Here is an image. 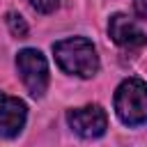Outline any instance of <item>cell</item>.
I'll list each match as a JSON object with an SVG mask.
<instances>
[{
    "mask_svg": "<svg viewBox=\"0 0 147 147\" xmlns=\"http://www.w3.org/2000/svg\"><path fill=\"white\" fill-rule=\"evenodd\" d=\"M55 62L62 71L78 76V78H92L99 71V55L90 39L85 37H69L57 44H53Z\"/></svg>",
    "mask_w": 147,
    "mask_h": 147,
    "instance_id": "obj_1",
    "label": "cell"
},
{
    "mask_svg": "<svg viewBox=\"0 0 147 147\" xmlns=\"http://www.w3.org/2000/svg\"><path fill=\"white\" fill-rule=\"evenodd\" d=\"M115 113L126 126H140L147 122V83L140 78H126L115 92Z\"/></svg>",
    "mask_w": 147,
    "mask_h": 147,
    "instance_id": "obj_2",
    "label": "cell"
},
{
    "mask_svg": "<svg viewBox=\"0 0 147 147\" xmlns=\"http://www.w3.org/2000/svg\"><path fill=\"white\" fill-rule=\"evenodd\" d=\"M16 69H18V76H21L25 90L34 99L44 96V92L48 87V62H46V57L37 48H23L16 55Z\"/></svg>",
    "mask_w": 147,
    "mask_h": 147,
    "instance_id": "obj_3",
    "label": "cell"
},
{
    "mask_svg": "<svg viewBox=\"0 0 147 147\" xmlns=\"http://www.w3.org/2000/svg\"><path fill=\"white\" fill-rule=\"evenodd\" d=\"M67 122L80 138H99L108 129V115L101 106H80L67 113Z\"/></svg>",
    "mask_w": 147,
    "mask_h": 147,
    "instance_id": "obj_4",
    "label": "cell"
},
{
    "mask_svg": "<svg viewBox=\"0 0 147 147\" xmlns=\"http://www.w3.org/2000/svg\"><path fill=\"white\" fill-rule=\"evenodd\" d=\"M108 34H110V39L119 48L131 51V53L145 48V44H147V37L140 30V25L133 18H129L126 14H113L110 16V21H108Z\"/></svg>",
    "mask_w": 147,
    "mask_h": 147,
    "instance_id": "obj_5",
    "label": "cell"
},
{
    "mask_svg": "<svg viewBox=\"0 0 147 147\" xmlns=\"http://www.w3.org/2000/svg\"><path fill=\"white\" fill-rule=\"evenodd\" d=\"M28 108L21 99L0 92V138H14L25 126Z\"/></svg>",
    "mask_w": 147,
    "mask_h": 147,
    "instance_id": "obj_6",
    "label": "cell"
},
{
    "mask_svg": "<svg viewBox=\"0 0 147 147\" xmlns=\"http://www.w3.org/2000/svg\"><path fill=\"white\" fill-rule=\"evenodd\" d=\"M7 25H9V32H11L14 37H18V39L28 34V23L23 21V16H18V14H14V11L7 14Z\"/></svg>",
    "mask_w": 147,
    "mask_h": 147,
    "instance_id": "obj_7",
    "label": "cell"
},
{
    "mask_svg": "<svg viewBox=\"0 0 147 147\" xmlns=\"http://www.w3.org/2000/svg\"><path fill=\"white\" fill-rule=\"evenodd\" d=\"M30 5H32V9L39 11V14H51V11L57 9L60 0H30Z\"/></svg>",
    "mask_w": 147,
    "mask_h": 147,
    "instance_id": "obj_8",
    "label": "cell"
}]
</instances>
